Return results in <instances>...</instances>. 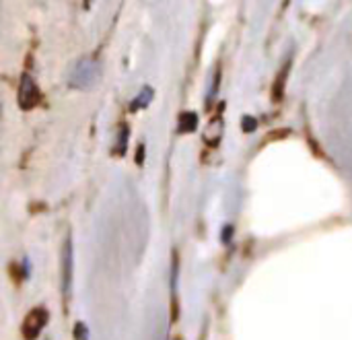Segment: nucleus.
Returning <instances> with one entry per match:
<instances>
[{
  "instance_id": "1",
  "label": "nucleus",
  "mask_w": 352,
  "mask_h": 340,
  "mask_svg": "<svg viewBox=\"0 0 352 340\" xmlns=\"http://www.w3.org/2000/svg\"><path fill=\"white\" fill-rule=\"evenodd\" d=\"M48 319H50V313H48L46 307H35L33 311H29L25 322H23V330H21L23 338L25 340H35L40 336V332L46 328Z\"/></svg>"
},
{
  "instance_id": "2",
  "label": "nucleus",
  "mask_w": 352,
  "mask_h": 340,
  "mask_svg": "<svg viewBox=\"0 0 352 340\" xmlns=\"http://www.w3.org/2000/svg\"><path fill=\"white\" fill-rule=\"evenodd\" d=\"M40 101H42V91H40L37 83L29 74H23L21 85H19V105H21V109H33Z\"/></svg>"
},
{
  "instance_id": "3",
  "label": "nucleus",
  "mask_w": 352,
  "mask_h": 340,
  "mask_svg": "<svg viewBox=\"0 0 352 340\" xmlns=\"http://www.w3.org/2000/svg\"><path fill=\"white\" fill-rule=\"evenodd\" d=\"M72 289V241L70 237L64 243V260H62V291L64 295H70Z\"/></svg>"
},
{
  "instance_id": "4",
  "label": "nucleus",
  "mask_w": 352,
  "mask_h": 340,
  "mask_svg": "<svg viewBox=\"0 0 352 340\" xmlns=\"http://www.w3.org/2000/svg\"><path fill=\"white\" fill-rule=\"evenodd\" d=\"M76 77H81V79H83V85H81V87L91 85V81L95 79V64H91L89 60H83V62L76 66V70L72 72V79H70V81H74Z\"/></svg>"
},
{
  "instance_id": "5",
  "label": "nucleus",
  "mask_w": 352,
  "mask_h": 340,
  "mask_svg": "<svg viewBox=\"0 0 352 340\" xmlns=\"http://www.w3.org/2000/svg\"><path fill=\"white\" fill-rule=\"evenodd\" d=\"M198 126V114L196 111H184L180 116V132L182 134H188V132H194Z\"/></svg>"
},
{
  "instance_id": "6",
  "label": "nucleus",
  "mask_w": 352,
  "mask_h": 340,
  "mask_svg": "<svg viewBox=\"0 0 352 340\" xmlns=\"http://www.w3.org/2000/svg\"><path fill=\"white\" fill-rule=\"evenodd\" d=\"M150 99H152V87H142V91L138 93V97L130 103V109L136 111V109H140V107H146V105L150 103Z\"/></svg>"
},
{
  "instance_id": "7",
  "label": "nucleus",
  "mask_w": 352,
  "mask_h": 340,
  "mask_svg": "<svg viewBox=\"0 0 352 340\" xmlns=\"http://www.w3.org/2000/svg\"><path fill=\"white\" fill-rule=\"evenodd\" d=\"M74 338L76 340H87L89 338V330H87V326L83 322H76V326H74Z\"/></svg>"
},
{
  "instance_id": "8",
  "label": "nucleus",
  "mask_w": 352,
  "mask_h": 340,
  "mask_svg": "<svg viewBox=\"0 0 352 340\" xmlns=\"http://www.w3.org/2000/svg\"><path fill=\"white\" fill-rule=\"evenodd\" d=\"M126 142H128V128H126V124H124V126H122V130H120V138H118V144H120L118 155H124V150H126Z\"/></svg>"
},
{
  "instance_id": "9",
  "label": "nucleus",
  "mask_w": 352,
  "mask_h": 340,
  "mask_svg": "<svg viewBox=\"0 0 352 340\" xmlns=\"http://www.w3.org/2000/svg\"><path fill=\"white\" fill-rule=\"evenodd\" d=\"M241 124H243V132H253L256 130V118H251V116H245L243 120H241Z\"/></svg>"
},
{
  "instance_id": "10",
  "label": "nucleus",
  "mask_w": 352,
  "mask_h": 340,
  "mask_svg": "<svg viewBox=\"0 0 352 340\" xmlns=\"http://www.w3.org/2000/svg\"><path fill=\"white\" fill-rule=\"evenodd\" d=\"M142 161H144V144H140L138 150H136V163L142 165Z\"/></svg>"
}]
</instances>
